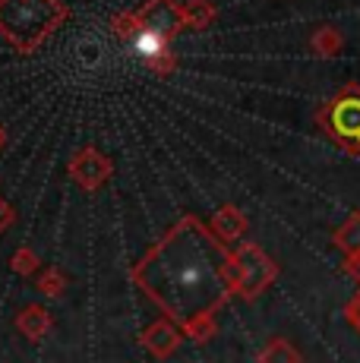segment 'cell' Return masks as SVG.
Instances as JSON below:
<instances>
[{
    "label": "cell",
    "mask_w": 360,
    "mask_h": 363,
    "mask_svg": "<svg viewBox=\"0 0 360 363\" xmlns=\"http://www.w3.org/2000/svg\"><path fill=\"white\" fill-rule=\"evenodd\" d=\"M231 250L196 215H184L171 231L133 265V281L186 338L209 341L218 329V310L227 303Z\"/></svg>",
    "instance_id": "cell-1"
},
{
    "label": "cell",
    "mask_w": 360,
    "mask_h": 363,
    "mask_svg": "<svg viewBox=\"0 0 360 363\" xmlns=\"http://www.w3.org/2000/svg\"><path fill=\"white\" fill-rule=\"evenodd\" d=\"M180 341H184V332H180V325H174L168 316L152 323L149 329L142 332V345L152 357H171L180 347Z\"/></svg>",
    "instance_id": "cell-7"
},
{
    "label": "cell",
    "mask_w": 360,
    "mask_h": 363,
    "mask_svg": "<svg viewBox=\"0 0 360 363\" xmlns=\"http://www.w3.org/2000/svg\"><path fill=\"white\" fill-rule=\"evenodd\" d=\"M344 272H348L351 281H357V284H360V253L344 256Z\"/></svg>",
    "instance_id": "cell-18"
},
{
    "label": "cell",
    "mask_w": 360,
    "mask_h": 363,
    "mask_svg": "<svg viewBox=\"0 0 360 363\" xmlns=\"http://www.w3.org/2000/svg\"><path fill=\"white\" fill-rule=\"evenodd\" d=\"M256 360H259V363H303L300 351H297L288 338H272L259 351V357H256Z\"/></svg>",
    "instance_id": "cell-12"
},
{
    "label": "cell",
    "mask_w": 360,
    "mask_h": 363,
    "mask_svg": "<svg viewBox=\"0 0 360 363\" xmlns=\"http://www.w3.org/2000/svg\"><path fill=\"white\" fill-rule=\"evenodd\" d=\"M13 221H16V212H13V206L6 199H0V234H4L6 228L13 225Z\"/></svg>",
    "instance_id": "cell-17"
},
{
    "label": "cell",
    "mask_w": 360,
    "mask_h": 363,
    "mask_svg": "<svg viewBox=\"0 0 360 363\" xmlns=\"http://www.w3.org/2000/svg\"><path fill=\"white\" fill-rule=\"evenodd\" d=\"M67 19L64 0H0V38L19 54H35Z\"/></svg>",
    "instance_id": "cell-3"
},
{
    "label": "cell",
    "mask_w": 360,
    "mask_h": 363,
    "mask_svg": "<svg viewBox=\"0 0 360 363\" xmlns=\"http://www.w3.org/2000/svg\"><path fill=\"white\" fill-rule=\"evenodd\" d=\"M184 29V0H145L140 10L120 13L111 23V32L130 41L155 76H171L177 69V57L168 41H174Z\"/></svg>",
    "instance_id": "cell-2"
},
{
    "label": "cell",
    "mask_w": 360,
    "mask_h": 363,
    "mask_svg": "<svg viewBox=\"0 0 360 363\" xmlns=\"http://www.w3.org/2000/svg\"><path fill=\"white\" fill-rule=\"evenodd\" d=\"M344 319H348V323H351V325H354V329L360 332V291H357V294L348 300V306H344Z\"/></svg>",
    "instance_id": "cell-16"
},
{
    "label": "cell",
    "mask_w": 360,
    "mask_h": 363,
    "mask_svg": "<svg viewBox=\"0 0 360 363\" xmlns=\"http://www.w3.org/2000/svg\"><path fill=\"white\" fill-rule=\"evenodd\" d=\"M67 167H70V177L86 193L101 190V186L111 180V174H114L111 158L101 149H95V145H79V149L70 155V164H67Z\"/></svg>",
    "instance_id": "cell-6"
},
{
    "label": "cell",
    "mask_w": 360,
    "mask_h": 363,
    "mask_svg": "<svg viewBox=\"0 0 360 363\" xmlns=\"http://www.w3.org/2000/svg\"><path fill=\"white\" fill-rule=\"evenodd\" d=\"M6 145V130H4V123H0V149Z\"/></svg>",
    "instance_id": "cell-19"
},
{
    "label": "cell",
    "mask_w": 360,
    "mask_h": 363,
    "mask_svg": "<svg viewBox=\"0 0 360 363\" xmlns=\"http://www.w3.org/2000/svg\"><path fill=\"white\" fill-rule=\"evenodd\" d=\"M38 256H35V250H29V247H19L16 250V256L10 259V269L16 272V275H38Z\"/></svg>",
    "instance_id": "cell-15"
},
{
    "label": "cell",
    "mask_w": 360,
    "mask_h": 363,
    "mask_svg": "<svg viewBox=\"0 0 360 363\" xmlns=\"http://www.w3.org/2000/svg\"><path fill=\"white\" fill-rule=\"evenodd\" d=\"M184 19L186 29H206L215 19V6L209 0H184Z\"/></svg>",
    "instance_id": "cell-13"
},
{
    "label": "cell",
    "mask_w": 360,
    "mask_h": 363,
    "mask_svg": "<svg viewBox=\"0 0 360 363\" xmlns=\"http://www.w3.org/2000/svg\"><path fill=\"white\" fill-rule=\"evenodd\" d=\"M16 329L23 332L29 341H41L47 332H51V313H47L41 303L23 306L19 316H16Z\"/></svg>",
    "instance_id": "cell-9"
},
{
    "label": "cell",
    "mask_w": 360,
    "mask_h": 363,
    "mask_svg": "<svg viewBox=\"0 0 360 363\" xmlns=\"http://www.w3.org/2000/svg\"><path fill=\"white\" fill-rule=\"evenodd\" d=\"M316 123L332 143H338L348 155L360 158V86L348 82L320 108Z\"/></svg>",
    "instance_id": "cell-4"
},
{
    "label": "cell",
    "mask_w": 360,
    "mask_h": 363,
    "mask_svg": "<svg viewBox=\"0 0 360 363\" xmlns=\"http://www.w3.org/2000/svg\"><path fill=\"white\" fill-rule=\"evenodd\" d=\"M332 243H335V250H342L344 256L360 253V212H351L348 218H344L342 225L335 228V234H332Z\"/></svg>",
    "instance_id": "cell-11"
},
{
    "label": "cell",
    "mask_w": 360,
    "mask_h": 363,
    "mask_svg": "<svg viewBox=\"0 0 360 363\" xmlns=\"http://www.w3.org/2000/svg\"><path fill=\"white\" fill-rule=\"evenodd\" d=\"M35 288L41 291L45 297H60L67 291V275L60 269H45L41 275L35 278Z\"/></svg>",
    "instance_id": "cell-14"
},
{
    "label": "cell",
    "mask_w": 360,
    "mask_h": 363,
    "mask_svg": "<svg viewBox=\"0 0 360 363\" xmlns=\"http://www.w3.org/2000/svg\"><path fill=\"white\" fill-rule=\"evenodd\" d=\"M225 275L234 297L256 300L266 288H272V281L279 278V265L259 243H240L237 250H231Z\"/></svg>",
    "instance_id": "cell-5"
},
{
    "label": "cell",
    "mask_w": 360,
    "mask_h": 363,
    "mask_svg": "<svg viewBox=\"0 0 360 363\" xmlns=\"http://www.w3.org/2000/svg\"><path fill=\"white\" fill-rule=\"evenodd\" d=\"M212 231H215L225 243H234L240 240V237L247 234V228H250V221H247V215L240 212L237 206H221L215 215H212Z\"/></svg>",
    "instance_id": "cell-8"
},
{
    "label": "cell",
    "mask_w": 360,
    "mask_h": 363,
    "mask_svg": "<svg viewBox=\"0 0 360 363\" xmlns=\"http://www.w3.org/2000/svg\"><path fill=\"white\" fill-rule=\"evenodd\" d=\"M342 48H344V38H342V32H338L335 26H320V29L310 35V51H313L316 57H322V60L338 57Z\"/></svg>",
    "instance_id": "cell-10"
}]
</instances>
